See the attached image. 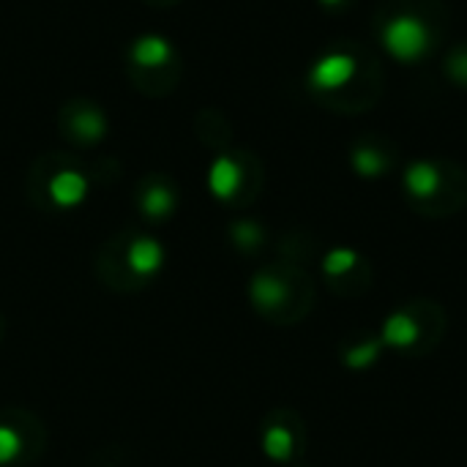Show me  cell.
<instances>
[{"label":"cell","mask_w":467,"mask_h":467,"mask_svg":"<svg viewBox=\"0 0 467 467\" xmlns=\"http://www.w3.org/2000/svg\"><path fill=\"white\" fill-rule=\"evenodd\" d=\"M265 454L271 460H279L285 462L290 454H293V435L285 430V427H271L265 432Z\"/></svg>","instance_id":"4fadbf2b"},{"label":"cell","mask_w":467,"mask_h":467,"mask_svg":"<svg viewBox=\"0 0 467 467\" xmlns=\"http://www.w3.org/2000/svg\"><path fill=\"white\" fill-rule=\"evenodd\" d=\"M353 167L364 178H378L386 170V156L375 148H356L353 150Z\"/></svg>","instance_id":"7c38bea8"},{"label":"cell","mask_w":467,"mask_h":467,"mask_svg":"<svg viewBox=\"0 0 467 467\" xmlns=\"http://www.w3.org/2000/svg\"><path fill=\"white\" fill-rule=\"evenodd\" d=\"M233 235H235V241L244 249H249V246H254L260 241V227L257 224H249V222H241V224L233 227Z\"/></svg>","instance_id":"e0dca14e"},{"label":"cell","mask_w":467,"mask_h":467,"mask_svg":"<svg viewBox=\"0 0 467 467\" xmlns=\"http://www.w3.org/2000/svg\"><path fill=\"white\" fill-rule=\"evenodd\" d=\"M380 345H383V342H364V345H356L353 350H348L345 364L353 367V369H364V367L375 364V358H378V353H380Z\"/></svg>","instance_id":"9a60e30c"},{"label":"cell","mask_w":467,"mask_h":467,"mask_svg":"<svg viewBox=\"0 0 467 467\" xmlns=\"http://www.w3.org/2000/svg\"><path fill=\"white\" fill-rule=\"evenodd\" d=\"M323 5H328V8H334V5H339V3H345V0H320Z\"/></svg>","instance_id":"ac0fdd59"},{"label":"cell","mask_w":467,"mask_h":467,"mask_svg":"<svg viewBox=\"0 0 467 467\" xmlns=\"http://www.w3.org/2000/svg\"><path fill=\"white\" fill-rule=\"evenodd\" d=\"M419 337H421V331H419L416 320H413L410 315H405V312H397V315H391V317L386 320L380 342L389 345V348L405 350V348H413V345L419 342Z\"/></svg>","instance_id":"ba28073f"},{"label":"cell","mask_w":467,"mask_h":467,"mask_svg":"<svg viewBox=\"0 0 467 467\" xmlns=\"http://www.w3.org/2000/svg\"><path fill=\"white\" fill-rule=\"evenodd\" d=\"M383 44L389 49L391 57L402 60V63H416L430 52L432 44V33L427 27V22L416 14H400L394 19L386 22L383 27Z\"/></svg>","instance_id":"6da1fadb"},{"label":"cell","mask_w":467,"mask_h":467,"mask_svg":"<svg viewBox=\"0 0 467 467\" xmlns=\"http://www.w3.org/2000/svg\"><path fill=\"white\" fill-rule=\"evenodd\" d=\"M358 71V63L348 52H328L317 57L309 68V85L320 93H331L345 88Z\"/></svg>","instance_id":"7a4b0ae2"},{"label":"cell","mask_w":467,"mask_h":467,"mask_svg":"<svg viewBox=\"0 0 467 467\" xmlns=\"http://www.w3.org/2000/svg\"><path fill=\"white\" fill-rule=\"evenodd\" d=\"M47 192H49V200H52L55 205H60V208H74V205H79V202L85 200V194H88V181H85V175H79L77 170H63V172H57V175L49 178Z\"/></svg>","instance_id":"3957f363"},{"label":"cell","mask_w":467,"mask_h":467,"mask_svg":"<svg viewBox=\"0 0 467 467\" xmlns=\"http://www.w3.org/2000/svg\"><path fill=\"white\" fill-rule=\"evenodd\" d=\"M164 260V252L159 246V241L153 238H137L131 246H129V268L137 274V276H148V274H156L159 265Z\"/></svg>","instance_id":"9c48e42d"},{"label":"cell","mask_w":467,"mask_h":467,"mask_svg":"<svg viewBox=\"0 0 467 467\" xmlns=\"http://www.w3.org/2000/svg\"><path fill=\"white\" fill-rule=\"evenodd\" d=\"M140 208H142V213L150 216V219H164V216L175 208V194H172L167 186L153 183L150 189H145V194H142V200H140Z\"/></svg>","instance_id":"8fae6325"},{"label":"cell","mask_w":467,"mask_h":467,"mask_svg":"<svg viewBox=\"0 0 467 467\" xmlns=\"http://www.w3.org/2000/svg\"><path fill=\"white\" fill-rule=\"evenodd\" d=\"M241 181H244V172H241V164L230 156H219L213 164H211V172H208V186L213 192V197L219 200H233L235 192L241 189Z\"/></svg>","instance_id":"5b68a950"},{"label":"cell","mask_w":467,"mask_h":467,"mask_svg":"<svg viewBox=\"0 0 467 467\" xmlns=\"http://www.w3.org/2000/svg\"><path fill=\"white\" fill-rule=\"evenodd\" d=\"M443 186V172L438 164L432 161H413L405 170V189L416 197V200H430L441 192Z\"/></svg>","instance_id":"277c9868"},{"label":"cell","mask_w":467,"mask_h":467,"mask_svg":"<svg viewBox=\"0 0 467 467\" xmlns=\"http://www.w3.org/2000/svg\"><path fill=\"white\" fill-rule=\"evenodd\" d=\"M19 454V438L8 427H0V465L11 462Z\"/></svg>","instance_id":"2e32d148"},{"label":"cell","mask_w":467,"mask_h":467,"mask_svg":"<svg viewBox=\"0 0 467 467\" xmlns=\"http://www.w3.org/2000/svg\"><path fill=\"white\" fill-rule=\"evenodd\" d=\"M131 60L142 68H159L164 66L170 57H172V47L164 36H156V33H148V36H140L131 49H129Z\"/></svg>","instance_id":"8992f818"},{"label":"cell","mask_w":467,"mask_h":467,"mask_svg":"<svg viewBox=\"0 0 467 467\" xmlns=\"http://www.w3.org/2000/svg\"><path fill=\"white\" fill-rule=\"evenodd\" d=\"M356 263H358V254H356L353 249H334V252H328V257L323 260V268H326L328 276H342V274H348Z\"/></svg>","instance_id":"5bb4252c"},{"label":"cell","mask_w":467,"mask_h":467,"mask_svg":"<svg viewBox=\"0 0 467 467\" xmlns=\"http://www.w3.org/2000/svg\"><path fill=\"white\" fill-rule=\"evenodd\" d=\"M252 301L263 312H276L287 301V285L274 274H260L252 282Z\"/></svg>","instance_id":"52a82bcc"},{"label":"cell","mask_w":467,"mask_h":467,"mask_svg":"<svg viewBox=\"0 0 467 467\" xmlns=\"http://www.w3.org/2000/svg\"><path fill=\"white\" fill-rule=\"evenodd\" d=\"M71 129H74V134H77L79 140L96 142V140H101V137L107 134V120H104V115H101L99 109L85 107V109H79V112L71 118Z\"/></svg>","instance_id":"30bf717a"}]
</instances>
